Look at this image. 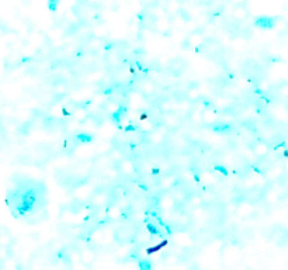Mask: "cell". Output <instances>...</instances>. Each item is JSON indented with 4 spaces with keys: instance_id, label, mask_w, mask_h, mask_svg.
Masks as SVG:
<instances>
[{
    "instance_id": "obj_2",
    "label": "cell",
    "mask_w": 288,
    "mask_h": 270,
    "mask_svg": "<svg viewBox=\"0 0 288 270\" xmlns=\"http://www.w3.org/2000/svg\"><path fill=\"white\" fill-rule=\"evenodd\" d=\"M76 139L79 141V142H90V141L93 139V137L90 135V134H79L77 137H76Z\"/></svg>"
},
{
    "instance_id": "obj_5",
    "label": "cell",
    "mask_w": 288,
    "mask_h": 270,
    "mask_svg": "<svg viewBox=\"0 0 288 270\" xmlns=\"http://www.w3.org/2000/svg\"><path fill=\"white\" fill-rule=\"evenodd\" d=\"M139 267L142 270H150L152 264H150V262H148V260H139Z\"/></svg>"
},
{
    "instance_id": "obj_1",
    "label": "cell",
    "mask_w": 288,
    "mask_h": 270,
    "mask_svg": "<svg viewBox=\"0 0 288 270\" xmlns=\"http://www.w3.org/2000/svg\"><path fill=\"white\" fill-rule=\"evenodd\" d=\"M254 24L261 28H271L274 26V20L270 19V17H259V19L254 20Z\"/></svg>"
},
{
    "instance_id": "obj_7",
    "label": "cell",
    "mask_w": 288,
    "mask_h": 270,
    "mask_svg": "<svg viewBox=\"0 0 288 270\" xmlns=\"http://www.w3.org/2000/svg\"><path fill=\"white\" fill-rule=\"evenodd\" d=\"M148 229H149V231H150L152 233H158V232H159L158 228H156V226H153L152 224H148Z\"/></svg>"
},
{
    "instance_id": "obj_6",
    "label": "cell",
    "mask_w": 288,
    "mask_h": 270,
    "mask_svg": "<svg viewBox=\"0 0 288 270\" xmlns=\"http://www.w3.org/2000/svg\"><path fill=\"white\" fill-rule=\"evenodd\" d=\"M215 169H216L218 172H221V173H223L225 176L228 175V170H226V168H225V166H219V165H218V166H215Z\"/></svg>"
},
{
    "instance_id": "obj_3",
    "label": "cell",
    "mask_w": 288,
    "mask_h": 270,
    "mask_svg": "<svg viewBox=\"0 0 288 270\" xmlns=\"http://www.w3.org/2000/svg\"><path fill=\"white\" fill-rule=\"evenodd\" d=\"M124 113H125V107H120V108L115 111V114H112V115H111V118L115 122H118V121H120V120H118V117H120V115L122 117V115H124Z\"/></svg>"
},
{
    "instance_id": "obj_4",
    "label": "cell",
    "mask_w": 288,
    "mask_h": 270,
    "mask_svg": "<svg viewBox=\"0 0 288 270\" xmlns=\"http://www.w3.org/2000/svg\"><path fill=\"white\" fill-rule=\"evenodd\" d=\"M58 4H59V0H48V7L51 11H56Z\"/></svg>"
}]
</instances>
